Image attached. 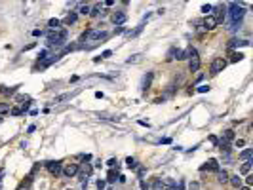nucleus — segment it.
<instances>
[{"mask_svg": "<svg viewBox=\"0 0 253 190\" xmlns=\"http://www.w3.org/2000/svg\"><path fill=\"white\" fill-rule=\"evenodd\" d=\"M196 91H198V93H206V91H209V86H207V84H204V86H200V88H198Z\"/></svg>", "mask_w": 253, "mask_h": 190, "instance_id": "32", "label": "nucleus"}, {"mask_svg": "<svg viewBox=\"0 0 253 190\" xmlns=\"http://www.w3.org/2000/svg\"><path fill=\"white\" fill-rule=\"evenodd\" d=\"M105 185H107L105 181H97V188H99V190H103V188H105Z\"/></svg>", "mask_w": 253, "mask_h": 190, "instance_id": "38", "label": "nucleus"}, {"mask_svg": "<svg viewBox=\"0 0 253 190\" xmlns=\"http://www.w3.org/2000/svg\"><path fill=\"white\" fill-rule=\"evenodd\" d=\"M152 76H154L152 72H147V74L143 76V82H141V91H143V93H145L147 90H149V88H151V82H152Z\"/></svg>", "mask_w": 253, "mask_h": 190, "instance_id": "8", "label": "nucleus"}, {"mask_svg": "<svg viewBox=\"0 0 253 190\" xmlns=\"http://www.w3.org/2000/svg\"><path fill=\"white\" fill-rule=\"evenodd\" d=\"M34 129H36V126H34V124H32V126H29V129H27V131H29V133H32V131H34Z\"/></svg>", "mask_w": 253, "mask_h": 190, "instance_id": "46", "label": "nucleus"}, {"mask_svg": "<svg viewBox=\"0 0 253 190\" xmlns=\"http://www.w3.org/2000/svg\"><path fill=\"white\" fill-rule=\"evenodd\" d=\"M109 38V32L103 31V29H88L86 32H82L80 42H101V40H107Z\"/></svg>", "mask_w": 253, "mask_h": 190, "instance_id": "1", "label": "nucleus"}, {"mask_svg": "<svg viewBox=\"0 0 253 190\" xmlns=\"http://www.w3.org/2000/svg\"><path fill=\"white\" fill-rule=\"evenodd\" d=\"M34 46H36V44H34V42H32V44H29V46H25V48H23V51H27V49H32Z\"/></svg>", "mask_w": 253, "mask_h": 190, "instance_id": "41", "label": "nucleus"}, {"mask_svg": "<svg viewBox=\"0 0 253 190\" xmlns=\"http://www.w3.org/2000/svg\"><path fill=\"white\" fill-rule=\"evenodd\" d=\"M244 59V53H232V61L236 63V61H242Z\"/></svg>", "mask_w": 253, "mask_h": 190, "instance_id": "31", "label": "nucleus"}, {"mask_svg": "<svg viewBox=\"0 0 253 190\" xmlns=\"http://www.w3.org/2000/svg\"><path fill=\"white\" fill-rule=\"evenodd\" d=\"M10 112H12V116H21V114H23V110H21L19 107H15V108H12Z\"/></svg>", "mask_w": 253, "mask_h": 190, "instance_id": "29", "label": "nucleus"}, {"mask_svg": "<svg viewBox=\"0 0 253 190\" xmlns=\"http://www.w3.org/2000/svg\"><path fill=\"white\" fill-rule=\"evenodd\" d=\"M217 181H219V183H226V181H229V173H226L225 169L219 171V175H217Z\"/></svg>", "mask_w": 253, "mask_h": 190, "instance_id": "20", "label": "nucleus"}, {"mask_svg": "<svg viewBox=\"0 0 253 190\" xmlns=\"http://www.w3.org/2000/svg\"><path fill=\"white\" fill-rule=\"evenodd\" d=\"M240 190H249V186H242V188H240Z\"/></svg>", "mask_w": 253, "mask_h": 190, "instance_id": "49", "label": "nucleus"}, {"mask_svg": "<svg viewBox=\"0 0 253 190\" xmlns=\"http://www.w3.org/2000/svg\"><path fill=\"white\" fill-rule=\"evenodd\" d=\"M116 175H118V169H116V171H114V169H110V171H109V179H107V181H109V183H114V181H116Z\"/></svg>", "mask_w": 253, "mask_h": 190, "instance_id": "25", "label": "nucleus"}, {"mask_svg": "<svg viewBox=\"0 0 253 190\" xmlns=\"http://www.w3.org/2000/svg\"><path fill=\"white\" fill-rule=\"evenodd\" d=\"M246 185H247V186L253 185V175H247V177H246Z\"/></svg>", "mask_w": 253, "mask_h": 190, "instance_id": "35", "label": "nucleus"}, {"mask_svg": "<svg viewBox=\"0 0 253 190\" xmlns=\"http://www.w3.org/2000/svg\"><path fill=\"white\" fill-rule=\"evenodd\" d=\"M141 32H143V23L139 25V27H135L133 31H128V32H126V36H128V38H135L137 34H141Z\"/></svg>", "mask_w": 253, "mask_h": 190, "instance_id": "12", "label": "nucleus"}, {"mask_svg": "<svg viewBox=\"0 0 253 190\" xmlns=\"http://www.w3.org/2000/svg\"><path fill=\"white\" fill-rule=\"evenodd\" d=\"M95 97H97V99H103V91H95Z\"/></svg>", "mask_w": 253, "mask_h": 190, "instance_id": "43", "label": "nucleus"}, {"mask_svg": "<svg viewBox=\"0 0 253 190\" xmlns=\"http://www.w3.org/2000/svg\"><path fill=\"white\" fill-rule=\"evenodd\" d=\"M17 88H19V86H15V88H2L0 91H2L4 95H13V93L17 91Z\"/></svg>", "mask_w": 253, "mask_h": 190, "instance_id": "22", "label": "nucleus"}, {"mask_svg": "<svg viewBox=\"0 0 253 190\" xmlns=\"http://www.w3.org/2000/svg\"><path fill=\"white\" fill-rule=\"evenodd\" d=\"M230 183H232L234 186H240V185H242V177H238V175H234V177H230Z\"/></svg>", "mask_w": 253, "mask_h": 190, "instance_id": "26", "label": "nucleus"}, {"mask_svg": "<svg viewBox=\"0 0 253 190\" xmlns=\"http://www.w3.org/2000/svg\"><path fill=\"white\" fill-rule=\"evenodd\" d=\"M152 190H171V188L166 185L162 179H154V183H152Z\"/></svg>", "mask_w": 253, "mask_h": 190, "instance_id": "11", "label": "nucleus"}, {"mask_svg": "<svg viewBox=\"0 0 253 190\" xmlns=\"http://www.w3.org/2000/svg\"><path fill=\"white\" fill-rule=\"evenodd\" d=\"M42 34H44V32H42L40 29H34V31H32V36H42Z\"/></svg>", "mask_w": 253, "mask_h": 190, "instance_id": "36", "label": "nucleus"}, {"mask_svg": "<svg viewBox=\"0 0 253 190\" xmlns=\"http://www.w3.org/2000/svg\"><path fill=\"white\" fill-rule=\"evenodd\" d=\"M6 112H10V105L8 103H0V114H6Z\"/></svg>", "mask_w": 253, "mask_h": 190, "instance_id": "27", "label": "nucleus"}, {"mask_svg": "<svg viewBox=\"0 0 253 190\" xmlns=\"http://www.w3.org/2000/svg\"><path fill=\"white\" fill-rule=\"evenodd\" d=\"M73 95L71 93H61V95H57V97L51 101V105H55V103H63V101H67V99H71Z\"/></svg>", "mask_w": 253, "mask_h": 190, "instance_id": "13", "label": "nucleus"}, {"mask_svg": "<svg viewBox=\"0 0 253 190\" xmlns=\"http://www.w3.org/2000/svg\"><path fill=\"white\" fill-rule=\"evenodd\" d=\"M251 163H253V160L249 158V160H246V163H244V166L240 167V171H242V173H244V175H247V173H249V171H251Z\"/></svg>", "mask_w": 253, "mask_h": 190, "instance_id": "15", "label": "nucleus"}, {"mask_svg": "<svg viewBox=\"0 0 253 190\" xmlns=\"http://www.w3.org/2000/svg\"><path fill=\"white\" fill-rule=\"evenodd\" d=\"M90 15H93V17H97V15H103V10H101V4H99V6H95L93 10L90 12Z\"/></svg>", "mask_w": 253, "mask_h": 190, "instance_id": "24", "label": "nucleus"}, {"mask_svg": "<svg viewBox=\"0 0 253 190\" xmlns=\"http://www.w3.org/2000/svg\"><path fill=\"white\" fill-rule=\"evenodd\" d=\"M31 107H32V101H31V99H29V101H27V103H23V105H21V107H19V108H21V110H23V114H25V112H29V110H31Z\"/></svg>", "mask_w": 253, "mask_h": 190, "instance_id": "23", "label": "nucleus"}, {"mask_svg": "<svg viewBox=\"0 0 253 190\" xmlns=\"http://www.w3.org/2000/svg\"><path fill=\"white\" fill-rule=\"evenodd\" d=\"M78 12H80L82 15H90V12H91V8H90L88 4H82L80 8H78Z\"/></svg>", "mask_w": 253, "mask_h": 190, "instance_id": "21", "label": "nucleus"}, {"mask_svg": "<svg viewBox=\"0 0 253 190\" xmlns=\"http://www.w3.org/2000/svg\"><path fill=\"white\" fill-rule=\"evenodd\" d=\"M110 55H112V51H110V49H107V51H103V53H101L99 57H101V59H107V57H110Z\"/></svg>", "mask_w": 253, "mask_h": 190, "instance_id": "33", "label": "nucleus"}, {"mask_svg": "<svg viewBox=\"0 0 253 190\" xmlns=\"http://www.w3.org/2000/svg\"><path fill=\"white\" fill-rule=\"evenodd\" d=\"M137 173H139V177H143L145 175V167H137Z\"/></svg>", "mask_w": 253, "mask_h": 190, "instance_id": "39", "label": "nucleus"}, {"mask_svg": "<svg viewBox=\"0 0 253 190\" xmlns=\"http://www.w3.org/2000/svg\"><path fill=\"white\" fill-rule=\"evenodd\" d=\"M221 141H225V143L234 141V131H232V129H226V131H223V139H221Z\"/></svg>", "mask_w": 253, "mask_h": 190, "instance_id": "14", "label": "nucleus"}, {"mask_svg": "<svg viewBox=\"0 0 253 190\" xmlns=\"http://www.w3.org/2000/svg\"><path fill=\"white\" fill-rule=\"evenodd\" d=\"M211 10H213V6H211V4H204V6H202V13H209Z\"/></svg>", "mask_w": 253, "mask_h": 190, "instance_id": "30", "label": "nucleus"}, {"mask_svg": "<svg viewBox=\"0 0 253 190\" xmlns=\"http://www.w3.org/2000/svg\"><path fill=\"white\" fill-rule=\"evenodd\" d=\"M126 166H128L129 169H137V167H139V163H137V160H135V158L129 156V158H126Z\"/></svg>", "mask_w": 253, "mask_h": 190, "instance_id": "16", "label": "nucleus"}, {"mask_svg": "<svg viewBox=\"0 0 253 190\" xmlns=\"http://www.w3.org/2000/svg\"><path fill=\"white\" fill-rule=\"evenodd\" d=\"M202 25H204V29H206V31H211V29H215V27H217V21L213 19L211 15H209V17H206V19L202 21Z\"/></svg>", "mask_w": 253, "mask_h": 190, "instance_id": "10", "label": "nucleus"}, {"mask_svg": "<svg viewBox=\"0 0 253 190\" xmlns=\"http://www.w3.org/2000/svg\"><path fill=\"white\" fill-rule=\"evenodd\" d=\"M76 19H78V13H76V12H71V13L65 17V23L71 25V23H76Z\"/></svg>", "mask_w": 253, "mask_h": 190, "instance_id": "17", "label": "nucleus"}, {"mask_svg": "<svg viewBox=\"0 0 253 190\" xmlns=\"http://www.w3.org/2000/svg\"><path fill=\"white\" fill-rule=\"evenodd\" d=\"M46 167H48V171L51 175L57 177L61 171H63V163H61V162H46Z\"/></svg>", "mask_w": 253, "mask_h": 190, "instance_id": "4", "label": "nucleus"}, {"mask_svg": "<svg viewBox=\"0 0 253 190\" xmlns=\"http://www.w3.org/2000/svg\"><path fill=\"white\" fill-rule=\"evenodd\" d=\"M109 190H112V188H109Z\"/></svg>", "mask_w": 253, "mask_h": 190, "instance_id": "51", "label": "nucleus"}, {"mask_svg": "<svg viewBox=\"0 0 253 190\" xmlns=\"http://www.w3.org/2000/svg\"><path fill=\"white\" fill-rule=\"evenodd\" d=\"M244 144H246V143H244L242 139H238V141H236V146H244Z\"/></svg>", "mask_w": 253, "mask_h": 190, "instance_id": "48", "label": "nucleus"}, {"mask_svg": "<svg viewBox=\"0 0 253 190\" xmlns=\"http://www.w3.org/2000/svg\"><path fill=\"white\" fill-rule=\"evenodd\" d=\"M200 68V57H198V53L196 55H192V59H190V63H188V71L190 72H196Z\"/></svg>", "mask_w": 253, "mask_h": 190, "instance_id": "9", "label": "nucleus"}, {"mask_svg": "<svg viewBox=\"0 0 253 190\" xmlns=\"http://www.w3.org/2000/svg\"><path fill=\"white\" fill-rule=\"evenodd\" d=\"M225 67H226V61H225L223 57H217V59H213V61H211V67H209V72H211V74H219V72L223 71Z\"/></svg>", "mask_w": 253, "mask_h": 190, "instance_id": "3", "label": "nucleus"}, {"mask_svg": "<svg viewBox=\"0 0 253 190\" xmlns=\"http://www.w3.org/2000/svg\"><path fill=\"white\" fill-rule=\"evenodd\" d=\"M137 124H139V126H145V127H149V122H145V120H139Z\"/></svg>", "mask_w": 253, "mask_h": 190, "instance_id": "42", "label": "nucleus"}, {"mask_svg": "<svg viewBox=\"0 0 253 190\" xmlns=\"http://www.w3.org/2000/svg\"><path fill=\"white\" fill-rule=\"evenodd\" d=\"M229 8H230V12H229L230 21H232V23H242L244 15H246V8H244V6H238L236 2H230Z\"/></svg>", "mask_w": 253, "mask_h": 190, "instance_id": "2", "label": "nucleus"}, {"mask_svg": "<svg viewBox=\"0 0 253 190\" xmlns=\"http://www.w3.org/2000/svg\"><path fill=\"white\" fill-rule=\"evenodd\" d=\"M139 186H141V190H149V185H147L145 181H141V183H139Z\"/></svg>", "mask_w": 253, "mask_h": 190, "instance_id": "37", "label": "nucleus"}, {"mask_svg": "<svg viewBox=\"0 0 253 190\" xmlns=\"http://www.w3.org/2000/svg\"><path fill=\"white\" fill-rule=\"evenodd\" d=\"M162 143H164V144H168V143H171V139H169V137H164Z\"/></svg>", "mask_w": 253, "mask_h": 190, "instance_id": "44", "label": "nucleus"}, {"mask_svg": "<svg viewBox=\"0 0 253 190\" xmlns=\"http://www.w3.org/2000/svg\"><path fill=\"white\" fill-rule=\"evenodd\" d=\"M0 122H2V118H0Z\"/></svg>", "mask_w": 253, "mask_h": 190, "instance_id": "50", "label": "nucleus"}, {"mask_svg": "<svg viewBox=\"0 0 253 190\" xmlns=\"http://www.w3.org/2000/svg\"><path fill=\"white\" fill-rule=\"evenodd\" d=\"M114 32H116V34H122V32H124V27H118V29H116Z\"/></svg>", "mask_w": 253, "mask_h": 190, "instance_id": "47", "label": "nucleus"}, {"mask_svg": "<svg viewBox=\"0 0 253 190\" xmlns=\"http://www.w3.org/2000/svg\"><path fill=\"white\" fill-rule=\"evenodd\" d=\"M200 171H219V162H217L215 158L207 160V162H206V166L200 167Z\"/></svg>", "mask_w": 253, "mask_h": 190, "instance_id": "5", "label": "nucleus"}, {"mask_svg": "<svg viewBox=\"0 0 253 190\" xmlns=\"http://www.w3.org/2000/svg\"><path fill=\"white\" fill-rule=\"evenodd\" d=\"M118 181H120V183H126V181H128V179H126L124 175H118Z\"/></svg>", "mask_w": 253, "mask_h": 190, "instance_id": "45", "label": "nucleus"}, {"mask_svg": "<svg viewBox=\"0 0 253 190\" xmlns=\"http://www.w3.org/2000/svg\"><path fill=\"white\" fill-rule=\"evenodd\" d=\"M59 25H61L59 19H50V21H48V27H50L51 31H57V29H59Z\"/></svg>", "mask_w": 253, "mask_h": 190, "instance_id": "19", "label": "nucleus"}, {"mask_svg": "<svg viewBox=\"0 0 253 190\" xmlns=\"http://www.w3.org/2000/svg\"><path fill=\"white\" fill-rule=\"evenodd\" d=\"M78 169H80V167H78V163H69V166L61 171V173H63L65 177H74V175L78 173Z\"/></svg>", "mask_w": 253, "mask_h": 190, "instance_id": "7", "label": "nucleus"}, {"mask_svg": "<svg viewBox=\"0 0 253 190\" xmlns=\"http://www.w3.org/2000/svg\"><path fill=\"white\" fill-rule=\"evenodd\" d=\"M141 59H143V55H141V53H135V55H132L129 59H126V63H128V65H132V63H139Z\"/></svg>", "mask_w": 253, "mask_h": 190, "instance_id": "18", "label": "nucleus"}, {"mask_svg": "<svg viewBox=\"0 0 253 190\" xmlns=\"http://www.w3.org/2000/svg\"><path fill=\"white\" fill-rule=\"evenodd\" d=\"M209 141H211L213 144H217V143H219V139H217V137H215V135H211V137H209Z\"/></svg>", "mask_w": 253, "mask_h": 190, "instance_id": "40", "label": "nucleus"}, {"mask_svg": "<svg viewBox=\"0 0 253 190\" xmlns=\"http://www.w3.org/2000/svg\"><path fill=\"white\" fill-rule=\"evenodd\" d=\"M116 163H118V162H116V158H110V160L107 162V166H109V167H114Z\"/></svg>", "mask_w": 253, "mask_h": 190, "instance_id": "34", "label": "nucleus"}, {"mask_svg": "<svg viewBox=\"0 0 253 190\" xmlns=\"http://www.w3.org/2000/svg\"><path fill=\"white\" fill-rule=\"evenodd\" d=\"M240 158H242V160H249V158H251V148H246V150L240 154Z\"/></svg>", "mask_w": 253, "mask_h": 190, "instance_id": "28", "label": "nucleus"}, {"mask_svg": "<svg viewBox=\"0 0 253 190\" xmlns=\"http://www.w3.org/2000/svg\"><path fill=\"white\" fill-rule=\"evenodd\" d=\"M126 19H128V15H126V12H122V10L112 13V23H114V25H124Z\"/></svg>", "mask_w": 253, "mask_h": 190, "instance_id": "6", "label": "nucleus"}]
</instances>
